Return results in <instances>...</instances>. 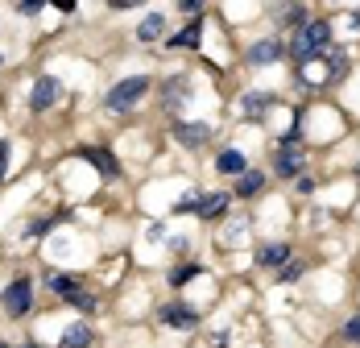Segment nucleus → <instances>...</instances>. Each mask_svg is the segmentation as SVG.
I'll return each mask as SVG.
<instances>
[{
  "mask_svg": "<svg viewBox=\"0 0 360 348\" xmlns=\"http://www.w3.org/2000/svg\"><path fill=\"white\" fill-rule=\"evenodd\" d=\"M327 46H331V25H327V21H307V25L294 34V46H290V54H294V67L302 70L311 58L327 54Z\"/></svg>",
  "mask_w": 360,
  "mask_h": 348,
  "instance_id": "nucleus-1",
  "label": "nucleus"
},
{
  "mask_svg": "<svg viewBox=\"0 0 360 348\" xmlns=\"http://www.w3.org/2000/svg\"><path fill=\"white\" fill-rule=\"evenodd\" d=\"M149 87H153V83H149L145 75H129V79H120V83L108 92V108L112 112H129V108H137L145 100Z\"/></svg>",
  "mask_w": 360,
  "mask_h": 348,
  "instance_id": "nucleus-2",
  "label": "nucleus"
},
{
  "mask_svg": "<svg viewBox=\"0 0 360 348\" xmlns=\"http://www.w3.org/2000/svg\"><path fill=\"white\" fill-rule=\"evenodd\" d=\"M30 307H34V282L30 278L8 282V290H4V311L13 315V319H21Z\"/></svg>",
  "mask_w": 360,
  "mask_h": 348,
  "instance_id": "nucleus-3",
  "label": "nucleus"
},
{
  "mask_svg": "<svg viewBox=\"0 0 360 348\" xmlns=\"http://www.w3.org/2000/svg\"><path fill=\"white\" fill-rule=\"evenodd\" d=\"M158 319H162L166 328H179V332H191V328L199 323V311H195V307H186V303H166V307L158 311Z\"/></svg>",
  "mask_w": 360,
  "mask_h": 348,
  "instance_id": "nucleus-4",
  "label": "nucleus"
},
{
  "mask_svg": "<svg viewBox=\"0 0 360 348\" xmlns=\"http://www.w3.org/2000/svg\"><path fill=\"white\" fill-rule=\"evenodd\" d=\"M58 92H63L58 79H54V75H41L34 83V92H30V108H34V112H46V108L58 100Z\"/></svg>",
  "mask_w": 360,
  "mask_h": 348,
  "instance_id": "nucleus-5",
  "label": "nucleus"
},
{
  "mask_svg": "<svg viewBox=\"0 0 360 348\" xmlns=\"http://www.w3.org/2000/svg\"><path fill=\"white\" fill-rule=\"evenodd\" d=\"M174 137H179L186 149L207 145V141H212V125H203V120H179V125H174Z\"/></svg>",
  "mask_w": 360,
  "mask_h": 348,
  "instance_id": "nucleus-6",
  "label": "nucleus"
},
{
  "mask_svg": "<svg viewBox=\"0 0 360 348\" xmlns=\"http://www.w3.org/2000/svg\"><path fill=\"white\" fill-rule=\"evenodd\" d=\"M186 96H191V79H186V75H174V79L162 83V104L170 108V112H179Z\"/></svg>",
  "mask_w": 360,
  "mask_h": 348,
  "instance_id": "nucleus-7",
  "label": "nucleus"
},
{
  "mask_svg": "<svg viewBox=\"0 0 360 348\" xmlns=\"http://www.w3.org/2000/svg\"><path fill=\"white\" fill-rule=\"evenodd\" d=\"M302 162H307V154H302L298 145H282V149H278L274 170L282 174V178H294V174H302Z\"/></svg>",
  "mask_w": 360,
  "mask_h": 348,
  "instance_id": "nucleus-8",
  "label": "nucleus"
},
{
  "mask_svg": "<svg viewBox=\"0 0 360 348\" xmlns=\"http://www.w3.org/2000/svg\"><path fill=\"white\" fill-rule=\"evenodd\" d=\"M79 154H83L96 170L104 174V178H116V174H120V162L112 158V149H104V145H91V149H79Z\"/></svg>",
  "mask_w": 360,
  "mask_h": 348,
  "instance_id": "nucleus-9",
  "label": "nucleus"
},
{
  "mask_svg": "<svg viewBox=\"0 0 360 348\" xmlns=\"http://www.w3.org/2000/svg\"><path fill=\"white\" fill-rule=\"evenodd\" d=\"M282 58V46L274 42V37H265V42H252L249 46V63L252 67H274Z\"/></svg>",
  "mask_w": 360,
  "mask_h": 348,
  "instance_id": "nucleus-10",
  "label": "nucleus"
},
{
  "mask_svg": "<svg viewBox=\"0 0 360 348\" xmlns=\"http://www.w3.org/2000/svg\"><path fill=\"white\" fill-rule=\"evenodd\" d=\"M199 42H203V21H199V17H191L174 37H166V46H174V50H179V46H199Z\"/></svg>",
  "mask_w": 360,
  "mask_h": 348,
  "instance_id": "nucleus-11",
  "label": "nucleus"
},
{
  "mask_svg": "<svg viewBox=\"0 0 360 348\" xmlns=\"http://www.w3.org/2000/svg\"><path fill=\"white\" fill-rule=\"evenodd\" d=\"M224 208H228V191H216V195H203V199L195 204V216H199V220H216Z\"/></svg>",
  "mask_w": 360,
  "mask_h": 348,
  "instance_id": "nucleus-12",
  "label": "nucleus"
},
{
  "mask_svg": "<svg viewBox=\"0 0 360 348\" xmlns=\"http://www.w3.org/2000/svg\"><path fill=\"white\" fill-rule=\"evenodd\" d=\"M50 290L54 294H63V299H75V294H83V278H75V274H50Z\"/></svg>",
  "mask_w": 360,
  "mask_h": 348,
  "instance_id": "nucleus-13",
  "label": "nucleus"
},
{
  "mask_svg": "<svg viewBox=\"0 0 360 348\" xmlns=\"http://www.w3.org/2000/svg\"><path fill=\"white\" fill-rule=\"evenodd\" d=\"M216 170L219 174H245L249 170V158H245L240 149H224V154L216 158Z\"/></svg>",
  "mask_w": 360,
  "mask_h": 348,
  "instance_id": "nucleus-14",
  "label": "nucleus"
},
{
  "mask_svg": "<svg viewBox=\"0 0 360 348\" xmlns=\"http://www.w3.org/2000/svg\"><path fill=\"white\" fill-rule=\"evenodd\" d=\"M137 37H141V42H158V37H166V21H162V13H149L141 25H137Z\"/></svg>",
  "mask_w": 360,
  "mask_h": 348,
  "instance_id": "nucleus-15",
  "label": "nucleus"
},
{
  "mask_svg": "<svg viewBox=\"0 0 360 348\" xmlns=\"http://www.w3.org/2000/svg\"><path fill=\"white\" fill-rule=\"evenodd\" d=\"M87 344H91V328H87V323L67 328V332H63V340H58V348H87Z\"/></svg>",
  "mask_w": 360,
  "mask_h": 348,
  "instance_id": "nucleus-16",
  "label": "nucleus"
},
{
  "mask_svg": "<svg viewBox=\"0 0 360 348\" xmlns=\"http://www.w3.org/2000/svg\"><path fill=\"white\" fill-rule=\"evenodd\" d=\"M278 25H298V30H302V25H307V8H302L298 0L282 4V8H278Z\"/></svg>",
  "mask_w": 360,
  "mask_h": 348,
  "instance_id": "nucleus-17",
  "label": "nucleus"
},
{
  "mask_svg": "<svg viewBox=\"0 0 360 348\" xmlns=\"http://www.w3.org/2000/svg\"><path fill=\"white\" fill-rule=\"evenodd\" d=\"M286 257H290V244H265L257 253V266H286Z\"/></svg>",
  "mask_w": 360,
  "mask_h": 348,
  "instance_id": "nucleus-18",
  "label": "nucleus"
},
{
  "mask_svg": "<svg viewBox=\"0 0 360 348\" xmlns=\"http://www.w3.org/2000/svg\"><path fill=\"white\" fill-rule=\"evenodd\" d=\"M265 187V178H261V170H245L240 174V187H236V195H245V199H252L257 191Z\"/></svg>",
  "mask_w": 360,
  "mask_h": 348,
  "instance_id": "nucleus-19",
  "label": "nucleus"
},
{
  "mask_svg": "<svg viewBox=\"0 0 360 348\" xmlns=\"http://www.w3.org/2000/svg\"><path fill=\"white\" fill-rule=\"evenodd\" d=\"M274 104V96H265V92H249V96H245V116H261V112H265V108Z\"/></svg>",
  "mask_w": 360,
  "mask_h": 348,
  "instance_id": "nucleus-20",
  "label": "nucleus"
},
{
  "mask_svg": "<svg viewBox=\"0 0 360 348\" xmlns=\"http://www.w3.org/2000/svg\"><path fill=\"white\" fill-rule=\"evenodd\" d=\"M58 220H63V216H41V220H34V224H25V237H41V232H50Z\"/></svg>",
  "mask_w": 360,
  "mask_h": 348,
  "instance_id": "nucleus-21",
  "label": "nucleus"
},
{
  "mask_svg": "<svg viewBox=\"0 0 360 348\" xmlns=\"http://www.w3.org/2000/svg\"><path fill=\"white\" fill-rule=\"evenodd\" d=\"M199 274H203V266H179V270L170 274V286H182V282L199 278Z\"/></svg>",
  "mask_w": 360,
  "mask_h": 348,
  "instance_id": "nucleus-22",
  "label": "nucleus"
},
{
  "mask_svg": "<svg viewBox=\"0 0 360 348\" xmlns=\"http://www.w3.org/2000/svg\"><path fill=\"white\" fill-rule=\"evenodd\" d=\"M298 274H302V261H290V266H282V274H278V278H282V282H294Z\"/></svg>",
  "mask_w": 360,
  "mask_h": 348,
  "instance_id": "nucleus-23",
  "label": "nucleus"
},
{
  "mask_svg": "<svg viewBox=\"0 0 360 348\" xmlns=\"http://www.w3.org/2000/svg\"><path fill=\"white\" fill-rule=\"evenodd\" d=\"M344 336H348V340H356V344H360V315H352V319L344 323Z\"/></svg>",
  "mask_w": 360,
  "mask_h": 348,
  "instance_id": "nucleus-24",
  "label": "nucleus"
},
{
  "mask_svg": "<svg viewBox=\"0 0 360 348\" xmlns=\"http://www.w3.org/2000/svg\"><path fill=\"white\" fill-rule=\"evenodd\" d=\"M41 4H46V0H21V4H17V8H21V13H25V17H34V13H41Z\"/></svg>",
  "mask_w": 360,
  "mask_h": 348,
  "instance_id": "nucleus-25",
  "label": "nucleus"
},
{
  "mask_svg": "<svg viewBox=\"0 0 360 348\" xmlns=\"http://www.w3.org/2000/svg\"><path fill=\"white\" fill-rule=\"evenodd\" d=\"M4 170H8V141H0V182H4Z\"/></svg>",
  "mask_w": 360,
  "mask_h": 348,
  "instance_id": "nucleus-26",
  "label": "nucleus"
},
{
  "mask_svg": "<svg viewBox=\"0 0 360 348\" xmlns=\"http://www.w3.org/2000/svg\"><path fill=\"white\" fill-rule=\"evenodd\" d=\"M179 8H182V13H195V17H199V8H203V0H179Z\"/></svg>",
  "mask_w": 360,
  "mask_h": 348,
  "instance_id": "nucleus-27",
  "label": "nucleus"
},
{
  "mask_svg": "<svg viewBox=\"0 0 360 348\" xmlns=\"http://www.w3.org/2000/svg\"><path fill=\"white\" fill-rule=\"evenodd\" d=\"M298 191H302V195H311V191H315V182H311L307 174H298Z\"/></svg>",
  "mask_w": 360,
  "mask_h": 348,
  "instance_id": "nucleus-28",
  "label": "nucleus"
},
{
  "mask_svg": "<svg viewBox=\"0 0 360 348\" xmlns=\"http://www.w3.org/2000/svg\"><path fill=\"white\" fill-rule=\"evenodd\" d=\"M112 8H133V4H145V0H108Z\"/></svg>",
  "mask_w": 360,
  "mask_h": 348,
  "instance_id": "nucleus-29",
  "label": "nucleus"
},
{
  "mask_svg": "<svg viewBox=\"0 0 360 348\" xmlns=\"http://www.w3.org/2000/svg\"><path fill=\"white\" fill-rule=\"evenodd\" d=\"M50 4H54V8H63V13H71V8H75V0H50Z\"/></svg>",
  "mask_w": 360,
  "mask_h": 348,
  "instance_id": "nucleus-30",
  "label": "nucleus"
},
{
  "mask_svg": "<svg viewBox=\"0 0 360 348\" xmlns=\"http://www.w3.org/2000/svg\"><path fill=\"white\" fill-rule=\"evenodd\" d=\"M21 348H41V344H34V340H25V344H21Z\"/></svg>",
  "mask_w": 360,
  "mask_h": 348,
  "instance_id": "nucleus-31",
  "label": "nucleus"
},
{
  "mask_svg": "<svg viewBox=\"0 0 360 348\" xmlns=\"http://www.w3.org/2000/svg\"><path fill=\"white\" fill-rule=\"evenodd\" d=\"M0 348H8V344H0Z\"/></svg>",
  "mask_w": 360,
  "mask_h": 348,
  "instance_id": "nucleus-32",
  "label": "nucleus"
},
{
  "mask_svg": "<svg viewBox=\"0 0 360 348\" xmlns=\"http://www.w3.org/2000/svg\"><path fill=\"white\" fill-rule=\"evenodd\" d=\"M0 63H4V58H0Z\"/></svg>",
  "mask_w": 360,
  "mask_h": 348,
  "instance_id": "nucleus-33",
  "label": "nucleus"
}]
</instances>
